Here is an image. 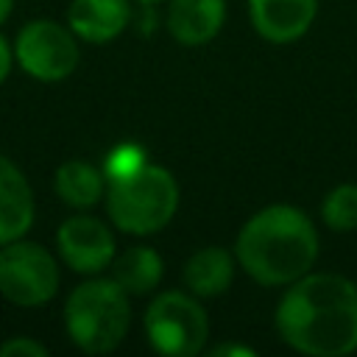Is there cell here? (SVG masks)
<instances>
[{
  "label": "cell",
  "mask_w": 357,
  "mask_h": 357,
  "mask_svg": "<svg viewBox=\"0 0 357 357\" xmlns=\"http://www.w3.org/2000/svg\"><path fill=\"white\" fill-rule=\"evenodd\" d=\"M142 332L148 346L165 357H195L209 340V318L190 290H165L145 307Z\"/></svg>",
  "instance_id": "obj_5"
},
{
  "label": "cell",
  "mask_w": 357,
  "mask_h": 357,
  "mask_svg": "<svg viewBox=\"0 0 357 357\" xmlns=\"http://www.w3.org/2000/svg\"><path fill=\"white\" fill-rule=\"evenodd\" d=\"M36 218L33 187L17 162L0 153V245L31 231Z\"/></svg>",
  "instance_id": "obj_11"
},
{
  "label": "cell",
  "mask_w": 357,
  "mask_h": 357,
  "mask_svg": "<svg viewBox=\"0 0 357 357\" xmlns=\"http://www.w3.org/2000/svg\"><path fill=\"white\" fill-rule=\"evenodd\" d=\"M318 17V0H248L254 31L271 45L301 39Z\"/></svg>",
  "instance_id": "obj_9"
},
{
  "label": "cell",
  "mask_w": 357,
  "mask_h": 357,
  "mask_svg": "<svg viewBox=\"0 0 357 357\" xmlns=\"http://www.w3.org/2000/svg\"><path fill=\"white\" fill-rule=\"evenodd\" d=\"M11 11H14V0H0V25L11 17Z\"/></svg>",
  "instance_id": "obj_21"
},
{
  "label": "cell",
  "mask_w": 357,
  "mask_h": 357,
  "mask_svg": "<svg viewBox=\"0 0 357 357\" xmlns=\"http://www.w3.org/2000/svg\"><path fill=\"white\" fill-rule=\"evenodd\" d=\"M234 273H237L234 251L223 245H204L190 254V259L184 262L181 279H184V290H190L192 296L218 298L231 287Z\"/></svg>",
  "instance_id": "obj_13"
},
{
  "label": "cell",
  "mask_w": 357,
  "mask_h": 357,
  "mask_svg": "<svg viewBox=\"0 0 357 357\" xmlns=\"http://www.w3.org/2000/svg\"><path fill=\"white\" fill-rule=\"evenodd\" d=\"M64 329L78 351L109 354L131 329V296L112 276H86L64 301Z\"/></svg>",
  "instance_id": "obj_3"
},
{
  "label": "cell",
  "mask_w": 357,
  "mask_h": 357,
  "mask_svg": "<svg viewBox=\"0 0 357 357\" xmlns=\"http://www.w3.org/2000/svg\"><path fill=\"white\" fill-rule=\"evenodd\" d=\"M106 184L109 181L103 176V167L86 159H67L56 167V176H53V190L61 198V204L78 212L98 206L106 198Z\"/></svg>",
  "instance_id": "obj_14"
},
{
  "label": "cell",
  "mask_w": 357,
  "mask_h": 357,
  "mask_svg": "<svg viewBox=\"0 0 357 357\" xmlns=\"http://www.w3.org/2000/svg\"><path fill=\"white\" fill-rule=\"evenodd\" d=\"M226 22V0H167V33L181 47L209 45Z\"/></svg>",
  "instance_id": "obj_12"
},
{
  "label": "cell",
  "mask_w": 357,
  "mask_h": 357,
  "mask_svg": "<svg viewBox=\"0 0 357 357\" xmlns=\"http://www.w3.org/2000/svg\"><path fill=\"white\" fill-rule=\"evenodd\" d=\"M237 268L262 287H287L315 268L321 243L310 215L293 204L257 209L234 237Z\"/></svg>",
  "instance_id": "obj_2"
},
{
  "label": "cell",
  "mask_w": 357,
  "mask_h": 357,
  "mask_svg": "<svg viewBox=\"0 0 357 357\" xmlns=\"http://www.w3.org/2000/svg\"><path fill=\"white\" fill-rule=\"evenodd\" d=\"M321 220L332 231H354L357 229V184L354 181H343L324 195Z\"/></svg>",
  "instance_id": "obj_16"
},
{
  "label": "cell",
  "mask_w": 357,
  "mask_h": 357,
  "mask_svg": "<svg viewBox=\"0 0 357 357\" xmlns=\"http://www.w3.org/2000/svg\"><path fill=\"white\" fill-rule=\"evenodd\" d=\"M11 67H14V50H11V42L0 33V86L11 75Z\"/></svg>",
  "instance_id": "obj_19"
},
{
  "label": "cell",
  "mask_w": 357,
  "mask_h": 357,
  "mask_svg": "<svg viewBox=\"0 0 357 357\" xmlns=\"http://www.w3.org/2000/svg\"><path fill=\"white\" fill-rule=\"evenodd\" d=\"M56 254L73 273L98 276L109 271L117 254V240L109 223L95 215L78 212L56 229Z\"/></svg>",
  "instance_id": "obj_8"
},
{
  "label": "cell",
  "mask_w": 357,
  "mask_h": 357,
  "mask_svg": "<svg viewBox=\"0 0 357 357\" xmlns=\"http://www.w3.org/2000/svg\"><path fill=\"white\" fill-rule=\"evenodd\" d=\"M131 0H73L67 25L86 45H109L131 25Z\"/></svg>",
  "instance_id": "obj_10"
},
{
  "label": "cell",
  "mask_w": 357,
  "mask_h": 357,
  "mask_svg": "<svg viewBox=\"0 0 357 357\" xmlns=\"http://www.w3.org/2000/svg\"><path fill=\"white\" fill-rule=\"evenodd\" d=\"M145 165H148V153H145V148L139 142H117L106 153L100 167H103L106 181H117V178H126V176L137 173Z\"/></svg>",
  "instance_id": "obj_17"
},
{
  "label": "cell",
  "mask_w": 357,
  "mask_h": 357,
  "mask_svg": "<svg viewBox=\"0 0 357 357\" xmlns=\"http://www.w3.org/2000/svg\"><path fill=\"white\" fill-rule=\"evenodd\" d=\"M61 284L59 259L42 243L11 240L0 245V296L14 307H42Z\"/></svg>",
  "instance_id": "obj_6"
},
{
  "label": "cell",
  "mask_w": 357,
  "mask_h": 357,
  "mask_svg": "<svg viewBox=\"0 0 357 357\" xmlns=\"http://www.w3.org/2000/svg\"><path fill=\"white\" fill-rule=\"evenodd\" d=\"M109 271H112V279L131 298H137V296H148L159 287V282L165 276V259L151 245H128L126 251L114 254Z\"/></svg>",
  "instance_id": "obj_15"
},
{
  "label": "cell",
  "mask_w": 357,
  "mask_h": 357,
  "mask_svg": "<svg viewBox=\"0 0 357 357\" xmlns=\"http://www.w3.org/2000/svg\"><path fill=\"white\" fill-rule=\"evenodd\" d=\"M47 346L28 335H14L0 343V357H47Z\"/></svg>",
  "instance_id": "obj_18"
},
{
  "label": "cell",
  "mask_w": 357,
  "mask_h": 357,
  "mask_svg": "<svg viewBox=\"0 0 357 357\" xmlns=\"http://www.w3.org/2000/svg\"><path fill=\"white\" fill-rule=\"evenodd\" d=\"M137 3H142V6H153V3H159V0H137Z\"/></svg>",
  "instance_id": "obj_22"
},
{
  "label": "cell",
  "mask_w": 357,
  "mask_h": 357,
  "mask_svg": "<svg viewBox=\"0 0 357 357\" xmlns=\"http://www.w3.org/2000/svg\"><path fill=\"white\" fill-rule=\"evenodd\" d=\"M181 190L165 165L148 162L137 173L106 184V215L112 226L131 237H151L176 218Z\"/></svg>",
  "instance_id": "obj_4"
},
{
  "label": "cell",
  "mask_w": 357,
  "mask_h": 357,
  "mask_svg": "<svg viewBox=\"0 0 357 357\" xmlns=\"http://www.w3.org/2000/svg\"><path fill=\"white\" fill-rule=\"evenodd\" d=\"M209 354H215V357H229V354H234V357H254L257 354V349H251V346H245V343H220V346H215V349H209Z\"/></svg>",
  "instance_id": "obj_20"
},
{
  "label": "cell",
  "mask_w": 357,
  "mask_h": 357,
  "mask_svg": "<svg viewBox=\"0 0 357 357\" xmlns=\"http://www.w3.org/2000/svg\"><path fill=\"white\" fill-rule=\"evenodd\" d=\"M78 36L70 31V25H61L56 20L39 17L25 22L14 42V64L33 81L42 84H56L70 78L78 70L81 61V47Z\"/></svg>",
  "instance_id": "obj_7"
},
{
  "label": "cell",
  "mask_w": 357,
  "mask_h": 357,
  "mask_svg": "<svg viewBox=\"0 0 357 357\" xmlns=\"http://www.w3.org/2000/svg\"><path fill=\"white\" fill-rule=\"evenodd\" d=\"M276 335L307 357H349L357 351V282L343 273L310 271L284 287Z\"/></svg>",
  "instance_id": "obj_1"
}]
</instances>
